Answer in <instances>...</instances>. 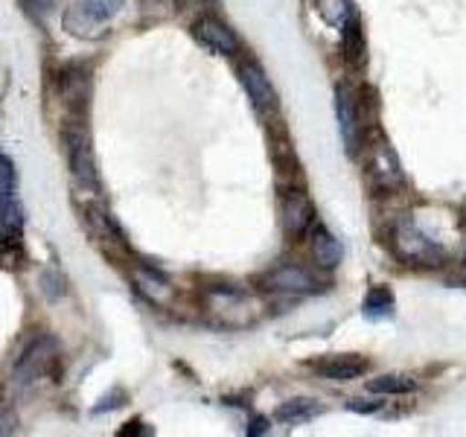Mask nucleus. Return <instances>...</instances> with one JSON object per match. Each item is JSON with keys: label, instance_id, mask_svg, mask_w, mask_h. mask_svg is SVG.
<instances>
[{"label": "nucleus", "instance_id": "1", "mask_svg": "<svg viewBox=\"0 0 466 437\" xmlns=\"http://www.w3.org/2000/svg\"><path fill=\"white\" fill-rule=\"evenodd\" d=\"M390 251L400 262L414 269H441L446 266V248L431 239L426 230H422L411 216H402L393 222L390 228Z\"/></svg>", "mask_w": 466, "mask_h": 437}, {"label": "nucleus", "instance_id": "2", "mask_svg": "<svg viewBox=\"0 0 466 437\" xmlns=\"http://www.w3.org/2000/svg\"><path fill=\"white\" fill-rule=\"evenodd\" d=\"M58 361H62V344H58L53 335H35V339L21 350V356L12 368L15 385L21 391L38 388L41 379L58 373Z\"/></svg>", "mask_w": 466, "mask_h": 437}, {"label": "nucleus", "instance_id": "3", "mask_svg": "<svg viewBox=\"0 0 466 437\" xmlns=\"http://www.w3.org/2000/svg\"><path fill=\"white\" fill-rule=\"evenodd\" d=\"M126 0H70L65 12V26L79 38H96L116 15H120Z\"/></svg>", "mask_w": 466, "mask_h": 437}, {"label": "nucleus", "instance_id": "4", "mask_svg": "<svg viewBox=\"0 0 466 437\" xmlns=\"http://www.w3.org/2000/svg\"><path fill=\"white\" fill-rule=\"evenodd\" d=\"M65 140H67V160H70L73 187L85 196H99V175H96L91 143H87V137H85V128L82 126L67 128Z\"/></svg>", "mask_w": 466, "mask_h": 437}, {"label": "nucleus", "instance_id": "5", "mask_svg": "<svg viewBox=\"0 0 466 437\" xmlns=\"http://www.w3.org/2000/svg\"><path fill=\"white\" fill-rule=\"evenodd\" d=\"M204 300H208L210 312L222 318L228 327H245L259 315V303L248 291L233 286H216L204 295Z\"/></svg>", "mask_w": 466, "mask_h": 437}, {"label": "nucleus", "instance_id": "6", "mask_svg": "<svg viewBox=\"0 0 466 437\" xmlns=\"http://www.w3.org/2000/svg\"><path fill=\"white\" fill-rule=\"evenodd\" d=\"M259 286L271 291V295H289V298L318 295V291L324 289V283H320L309 269L295 266V262H286V266L266 271L259 277Z\"/></svg>", "mask_w": 466, "mask_h": 437}, {"label": "nucleus", "instance_id": "7", "mask_svg": "<svg viewBox=\"0 0 466 437\" xmlns=\"http://www.w3.org/2000/svg\"><path fill=\"white\" fill-rule=\"evenodd\" d=\"M368 175H370V187L382 196H390V193H397V189H402L405 175L400 167V158L393 155V149L385 140L373 143L370 160H368Z\"/></svg>", "mask_w": 466, "mask_h": 437}, {"label": "nucleus", "instance_id": "8", "mask_svg": "<svg viewBox=\"0 0 466 437\" xmlns=\"http://www.w3.org/2000/svg\"><path fill=\"white\" fill-rule=\"evenodd\" d=\"M24 210L18 201V181H15V167L9 158H0V230L21 233Z\"/></svg>", "mask_w": 466, "mask_h": 437}, {"label": "nucleus", "instance_id": "9", "mask_svg": "<svg viewBox=\"0 0 466 437\" xmlns=\"http://www.w3.org/2000/svg\"><path fill=\"white\" fill-rule=\"evenodd\" d=\"M335 114H339V131H341L344 149L350 158H356L361 149V114L356 106V97L347 85L335 87Z\"/></svg>", "mask_w": 466, "mask_h": 437}, {"label": "nucleus", "instance_id": "10", "mask_svg": "<svg viewBox=\"0 0 466 437\" xmlns=\"http://www.w3.org/2000/svg\"><path fill=\"white\" fill-rule=\"evenodd\" d=\"M237 76L245 87V94L248 99H251V106L257 114H271L277 108V91H274V85L271 79L266 76V70H262L257 62H242L237 67Z\"/></svg>", "mask_w": 466, "mask_h": 437}, {"label": "nucleus", "instance_id": "11", "mask_svg": "<svg viewBox=\"0 0 466 437\" xmlns=\"http://www.w3.org/2000/svg\"><path fill=\"white\" fill-rule=\"evenodd\" d=\"M280 222L291 239H300L315 225V208L303 189H286L280 201Z\"/></svg>", "mask_w": 466, "mask_h": 437}, {"label": "nucleus", "instance_id": "12", "mask_svg": "<svg viewBox=\"0 0 466 437\" xmlns=\"http://www.w3.org/2000/svg\"><path fill=\"white\" fill-rule=\"evenodd\" d=\"M193 36L204 50H210L216 56H233L239 50L237 33H233L225 21L213 18V15H201V18L193 24Z\"/></svg>", "mask_w": 466, "mask_h": 437}, {"label": "nucleus", "instance_id": "13", "mask_svg": "<svg viewBox=\"0 0 466 437\" xmlns=\"http://www.w3.org/2000/svg\"><path fill=\"white\" fill-rule=\"evenodd\" d=\"M309 368L318 376L332 379V382H350V379H359L368 373L370 361L359 353H332V356H320V359L309 361Z\"/></svg>", "mask_w": 466, "mask_h": 437}, {"label": "nucleus", "instance_id": "14", "mask_svg": "<svg viewBox=\"0 0 466 437\" xmlns=\"http://www.w3.org/2000/svg\"><path fill=\"white\" fill-rule=\"evenodd\" d=\"M309 230H312V257H315L318 266L327 269V271L339 269L341 266V257H344L341 242L335 239L324 225H312Z\"/></svg>", "mask_w": 466, "mask_h": 437}, {"label": "nucleus", "instance_id": "15", "mask_svg": "<svg viewBox=\"0 0 466 437\" xmlns=\"http://www.w3.org/2000/svg\"><path fill=\"white\" fill-rule=\"evenodd\" d=\"M320 414H324V405H320L318 400L298 397V400H286L280 408H277L274 420L283 422V426H303V422H312Z\"/></svg>", "mask_w": 466, "mask_h": 437}, {"label": "nucleus", "instance_id": "16", "mask_svg": "<svg viewBox=\"0 0 466 437\" xmlns=\"http://www.w3.org/2000/svg\"><path fill=\"white\" fill-rule=\"evenodd\" d=\"M397 312V300H393V291L388 286H373L368 291V298L361 303V315L368 320H388Z\"/></svg>", "mask_w": 466, "mask_h": 437}, {"label": "nucleus", "instance_id": "17", "mask_svg": "<svg viewBox=\"0 0 466 437\" xmlns=\"http://www.w3.org/2000/svg\"><path fill=\"white\" fill-rule=\"evenodd\" d=\"M341 29V41H344V56H347V62L350 65H364V33H361V21H359V15L353 12L350 18L339 26Z\"/></svg>", "mask_w": 466, "mask_h": 437}, {"label": "nucleus", "instance_id": "18", "mask_svg": "<svg viewBox=\"0 0 466 437\" xmlns=\"http://www.w3.org/2000/svg\"><path fill=\"white\" fill-rule=\"evenodd\" d=\"M135 283L137 289L143 291L146 298H149L152 303H167L169 295H172V286L167 283V277L164 274H157L152 269H137L135 271Z\"/></svg>", "mask_w": 466, "mask_h": 437}, {"label": "nucleus", "instance_id": "19", "mask_svg": "<svg viewBox=\"0 0 466 437\" xmlns=\"http://www.w3.org/2000/svg\"><path fill=\"white\" fill-rule=\"evenodd\" d=\"M368 391L370 393H388V397H400V393H414L417 391V379L402 376V373H388V376L370 379Z\"/></svg>", "mask_w": 466, "mask_h": 437}, {"label": "nucleus", "instance_id": "20", "mask_svg": "<svg viewBox=\"0 0 466 437\" xmlns=\"http://www.w3.org/2000/svg\"><path fill=\"white\" fill-rule=\"evenodd\" d=\"M318 9H320V18L332 26H341L350 15H353V4L350 0H318Z\"/></svg>", "mask_w": 466, "mask_h": 437}, {"label": "nucleus", "instance_id": "21", "mask_svg": "<svg viewBox=\"0 0 466 437\" xmlns=\"http://www.w3.org/2000/svg\"><path fill=\"white\" fill-rule=\"evenodd\" d=\"M15 432H18V417H15L12 408L4 400H0V437H4V434H15Z\"/></svg>", "mask_w": 466, "mask_h": 437}, {"label": "nucleus", "instance_id": "22", "mask_svg": "<svg viewBox=\"0 0 466 437\" xmlns=\"http://www.w3.org/2000/svg\"><path fill=\"white\" fill-rule=\"evenodd\" d=\"M347 408H350V412H359V414H373V412H379V408H382V402H370V400H350V402H347Z\"/></svg>", "mask_w": 466, "mask_h": 437}, {"label": "nucleus", "instance_id": "23", "mask_svg": "<svg viewBox=\"0 0 466 437\" xmlns=\"http://www.w3.org/2000/svg\"><path fill=\"white\" fill-rule=\"evenodd\" d=\"M123 400H126V393H123V391H114L111 397H106V400H102V402H106V405H96L94 412L99 414V412H106V408H108V412H114V408H120V405H123Z\"/></svg>", "mask_w": 466, "mask_h": 437}, {"label": "nucleus", "instance_id": "24", "mask_svg": "<svg viewBox=\"0 0 466 437\" xmlns=\"http://www.w3.org/2000/svg\"><path fill=\"white\" fill-rule=\"evenodd\" d=\"M26 4V9H33V12H50L53 6H56V0H24Z\"/></svg>", "mask_w": 466, "mask_h": 437}, {"label": "nucleus", "instance_id": "25", "mask_svg": "<svg viewBox=\"0 0 466 437\" xmlns=\"http://www.w3.org/2000/svg\"><path fill=\"white\" fill-rule=\"evenodd\" d=\"M266 432V420H254V429H248V434H262Z\"/></svg>", "mask_w": 466, "mask_h": 437}, {"label": "nucleus", "instance_id": "26", "mask_svg": "<svg viewBox=\"0 0 466 437\" xmlns=\"http://www.w3.org/2000/svg\"><path fill=\"white\" fill-rule=\"evenodd\" d=\"M463 266H466V254H463Z\"/></svg>", "mask_w": 466, "mask_h": 437}]
</instances>
